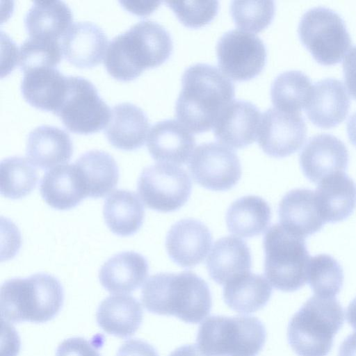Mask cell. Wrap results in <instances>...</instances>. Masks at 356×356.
Returning a JSON list of instances; mask_svg holds the SVG:
<instances>
[{"mask_svg": "<svg viewBox=\"0 0 356 356\" xmlns=\"http://www.w3.org/2000/svg\"><path fill=\"white\" fill-rule=\"evenodd\" d=\"M60 40L65 58L79 67H91L100 63L108 45L103 29L88 21L72 24Z\"/></svg>", "mask_w": 356, "mask_h": 356, "instance_id": "cell-19", "label": "cell"}, {"mask_svg": "<svg viewBox=\"0 0 356 356\" xmlns=\"http://www.w3.org/2000/svg\"><path fill=\"white\" fill-rule=\"evenodd\" d=\"M83 180L87 197H103L119 180V168L114 158L101 150L81 154L74 163Z\"/></svg>", "mask_w": 356, "mask_h": 356, "instance_id": "cell-29", "label": "cell"}, {"mask_svg": "<svg viewBox=\"0 0 356 356\" xmlns=\"http://www.w3.org/2000/svg\"><path fill=\"white\" fill-rule=\"evenodd\" d=\"M137 190L148 208L168 213L180 209L186 203L191 193L192 182L184 168L158 163L143 170Z\"/></svg>", "mask_w": 356, "mask_h": 356, "instance_id": "cell-10", "label": "cell"}, {"mask_svg": "<svg viewBox=\"0 0 356 356\" xmlns=\"http://www.w3.org/2000/svg\"><path fill=\"white\" fill-rule=\"evenodd\" d=\"M58 40L29 36L19 49L18 65L24 72L41 67H56L62 59Z\"/></svg>", "mask_w": 356, "mask_h": 356, "instance_id": "cell-37", "label": "cell"}, {"mask_svg": "<svg viewBox=\"0 0 356 356\" xmlns=\"http://www.w3.org/2000/svg\"><path fill=\"white\" fill-rule=\"evenodd\" d=\"M189 171L202 187L216 191H227L241 176L239 158L229 147L218 143H204L193 151Z\"/></svg>", "mask_w": 356, "mask_h": 356, "instance_id": "cell-12", "label": "cell"}, {"mask_svg": "<svg viewBox=\"0 0 356 356\" xmlns=\"http://www.w3.org/2000/svg\"><path fill=\"white\" fill-rule=\"evenodd\" d=\"M230 12L238 27L246 32L257 33L273 21L275 3L273 1H233Z\"/></svg>", "mask_w": 356, "mask_h": 356, "instance_id": "cell-38", "label": "cell"}, {"mask_svg": "<svg viewBox=\"0 0 356 356\" xmlns=\"http://www.w3.org/2000/svg\"><path fill=\"white\" fill-rule=\"evenodd\" d=\"M111 110L95 85L79 76H67L63 100L55 113L72 132L90 134L107 126Z\"/></svg>", "mask_w": 356, "mask_h": 356, "instance_id": "cell-9", "label": "cell"}, {"mask_svg": "<svg viewBox=\"0 0 356 356\" xmlns=\"http://www.w3.org/2000/svg\"><path fill=\"white\" fill-rule=\"evenodd\" d=\"M73 154L72 140L65 130L51 125H40L29 134L26 154L30 162L42 169L67 162Z\"/></svg>", "mask_w": 356, "mask_h": 356, "instance_id": "cell-22", "label": "cell"}, {"mask_svg": "<svg viewBox=\"0 0 356 356\" xmlns=\"http://www.w3.org/2000/svg\"><path fill=\"white\" fill-rule=\"evenodd\" d=\"M211 243V233L203 222L186 218L177 221L170 227L165 238V248L170 258L175 264L190 268L204 260Z\"/></svg>", "mask_w": 356, "mask_h": 356, "instance_id": "cell-15", "label": "cell"}, {"mask_svg": "<svg viewBox=\"0 0 356 356\" xmlns=\"http://www.w3.org/2000/svg\"><path fill=\"white\" fill-rule=\"evenodd\" d=\"M271 218L268 202L257 195H246L235 200L227 209L229 231L238 236L250 238L262 234Z\"/></svg>", "mask_w": 356, "mask_h": 356, "instance_id": "cell-32", "label": "cell"}, {"mask_svg": "<svg viewBox=\"0 0 356 356\" xmlns=\"http://www.w3.org/2000/svg\"><path fill=\"white\" fill-rule=\"evenodd\" d=\"M220 70L238 81L250 80L263 70L267 59L264 42L257 35L240 29L225 33L216 44Z\"/></svg>", "mask_w": 356, "mask_h": 356, "instance_id": "cell-11", "label": "cell"}, {"mask_svg": "<svg viewBox=\"0 0 356 356\" xmlns=\"http://www.w3.org/2000/svg\"><path fill=\"white\" fill-rule=\"evenodd\" d=\"M169 356H205L194 344L184 345L175 349Z\"/></svg>", "mask_w": 356, "mask_h": 356, "instance_id": "cell-45", "label": "cell"}, {"mask_svg": "<svg viewBox=\"0 0 356 356\" xmlns=\"http://www.w3.org/2000/svg\"><path fill=\"white\" fill-rule=\"evenodd\" d=\"M346 85L350 95L356 99V46L346 55L343 63Z\"/></svg>", "mask_w": 356, "mask_h": 356, "instance_id": "cell-42", "label": "cell"}, {"mask_svg": "<svg viewBox=\"0 0 356 356\" xmlns=\"http://www.w3.org/2000/svg\"><path fill=\"white\" fill-rule=\"evenodd\" d=\"M38 176L29 160L22 156L4 159L0 164V192L10 199H19L35 188Z\"/></svg>", "mask_w": 356, "mask_h": 356, "instance_id": "cell-35", "label": "cell"}, {"mask_svg": "<svg viewBox=\"0 0 356 356\" xmlns=\"http://www.w3.org/2000/svg\"><path fill=\"white\" fill-rule=\"evenodd\" d=\"M280 224L292 233L307 237L320 231L325 221L318 209L314 191L296 188L282 198L278 207Z\"/></svg>", "mask_w": 356, "mask_h": 356, "instance_id": "cell-20", "label": "cell"}, {"mask_svg": "<svg viewBox=\"0 0 356 356\" xmlns=\"http://www.w3.org/2000/svg\"><path fill=\"white\" fill-rule=\"evenodd\" d=\"M349 162L344 143L331 134L310 138L300 154L302 171L311 182L318 184L325 177L346 172Z\"/></svg>", "mask_w": 356, "mask_h": 356, "instance_id": "cell-14", "label": "cell"}, {"mask_svg": "<svg viewBox=\"0 0 356 356\" xmlns=\"http://www.w3.org/2000/svg\"><path fill=\"white\" fill-rule=\"evenodd\" d=\"M116 356H159L155 348L146 341L130 339L118 349Z\"/></svg>", "mask_w": 356, "mask_h": 356, "instance_id": "cell-41", "label": "cell"}, {"mask_svg": "<svg viewBox=\"0 0 356 356\" xmlns=\"http://www.w3.org/2000/svg\"><path fill=\"white\" fill-rule=\"evenodd\" d=\"M143 312L140 302L129 295H113L99 304L96 314L99 326L120 338L133 335L140 326Z\"/></svg>", "mask_w": 356, "mask_h": 356, "instance_id": "cell-28", "label": "cell"}, {"mask_svg": "<svg viewBox=\"0 0 356 356\" xmlns=\"http://www.w3.org/2000/svg\"><path fill=\"white\" fill-rule=\"evenodd\" d=\"M172 49L171 35L164 26L152 20H142L109 42L104 63L115 79L130 81L145 70L163 63Z\"/></svg>", "mask_w": 356, "mask_h": 356, "instance_id": "cell-2", "label": "cell"}, {"mask_svg": "<svg viewBox=\"0 0 356 356\" xmlns=\"http://www.w3.org/2000/svg\"><path fill=\"white\" fill-rule=\"evenodd\" d=\"M272 288L261 275L250 271L241 274L224 285L223 298L232 309L251 313L262 308L269 300Z\"/></svg>", "mask_w": 356, "mask_h": 356, "instance_id": "cell-33", "label": "cell"}, {"mask_svg": "<svg viewBox=\"0 0 356 356\" xmlns=\"http://www.w3.org/2000/svg\"><path fill=\"white\" fill-rule=\"evenodd\" d=\"M122 6L129 12L138 15H147L160 5L159 1H120Z\"/></svg>", "mask_w": 356, "mask_h": 356, "instance_id": "cell-43", "label": "cell"}, {"mask_svg": "<svg viewBox=\"0 0 356 356\" xmlns=\"http://www.w3.org/2000/svg\"><path fill=\"white\" fill-rule=\"evenodd\" d=\"M307 283L316 296L335 298L343 283V269L332 256L320 254L310 257Z\"/></svg>", "mask_w": 356, "mask_h": 356, "instance_id": "cell-36", "label": "cell"}, {"mask_svg": "<svg viewBox=\"0 0 356 356\" xmlns=\"http://www.w3.org/2000/svg\"><path fill=\"white\" fill-rule=\"evenodd\" d=\"M40 191L45 202L58 210L72 209L87 197L83 180L74 163L59 165L46 172Z\"/></svg>", "mask_w": 356, "mask_h": 356, "instance_id": "cell-25", "label": "cell"}, {"mask_svg": "<svg viewBox=\"0 0 356 356\" xmlns=\"http://www.w3.org/2000/svg\"><path fill=\"white\" fill-rule=\"evenodd\" d=\"M234 95V83L221 70L207 63L194 64L182 75L176 116L191 132H206L213 127Z\"/></svg>", "mask_w": 356, "mask_h": 356, "instance_id": "cell-1", "label": "cell"}, {"mask_svg": "<svg viewBox=\"0 0 356 356\" xmlns=\"http://www.w3.org/2000/svg\"><path fill=\"white\" fill-rule=\"evenodd\" d=\"M56 356H101L92 341L81 337L64 340L57 348Z\"/></svg>", "mask_w": 356, "mask_h": 356, "instance_id": "cell-40", "label": "cell"}, {"mask_svg": "<svg viewBox=\"0 0 356 356\" xmlns=\"http://www.w3.org/2000/svg\"><path fill=\"white\" fill-rule=\"evenodd\" d=\"M261 116L252 103L233 100L217 119L213 127L214 136L228 147L243 148L257 139Z\"/></svg>", "mask_w": 356, "mask_h": 356, "instance_id": "cell-16", "label": "cell"}, {"mask_svg": "<svg viewBox=\"0 0 356 356\" xmlns=\"http://www.w3.org/2000/svg\"><path fill=\"white\" fill-rule=\"evenodd\" d=\"M312 83L300 71L289 70L280 74L270 87V97L275 108L287 112L300 113L308 101Z\"/></svg>", "mask_w": 356, "mask_h": 356, "instance_id": "cell-34", "label": "cell"}, {"mask_svg": "<svg viewBox=\"0 0 356 356\" xmlns=\"http://www.w3.org/2000/svg\"><path fill=\"white\" fill-rule=\"evenodd\" d=\"M179 21L186 26L199 28L209 24L217 15V1H166Z\"/></svg>", "mask_w": 356, "mask_h": 356, "instance_id": "cell-39", "label": "cell"}, {"mask_svg": "<svg viewBox=\"0 0 356 356\" xmlns=\"http://www.w3.org/2000/svg\"><path fill=\"white\" fill-rule=\"evenodd\" d=\"M63 301L64 291L60 282L47 273L12 278L1 286V316L12 323L50 321L58 314Z\"/></svg>", "mask_w": 356, "mask_h": 356, "instance_id": "cell-4", "label": "cell"}, {"mask_svg": "<svg viewBox=\"0 0 356 356\" xmlns=\"http://www.w3.org/2000/svg\"><path fill=\"white\" fill-rule=\"evenodd\" d=\"M263 323L249 316H212L200 326L197 343L205 356H254L263 348Z\"/></svg>", "mask_w": 356, "mask_h": 356, "instance_id": "cell-6", "label": "cell"}, {"mask_svg": "<svg viewBox=\"0 0 356 356\" xmlns=\"http://www.w3.org/2000/svg\"><path fill=\"white\" fill-rule=\"evenodd\" d=\"M149 127L148 118L140 107L122 102L112 108L104 133L113 147L131 151L143 145Z\"/></svg>", "mask_w": 356, "mask_h": 356, "instance_id": "cell-23", "label": "cell"}, {"mask_svg": "<svg viewBox=\"0 0 356 356\" xmlns=\"http://www.w3.org/2000/svg\"><path fill=\"white\" fill-rule=\"evenodd\" d=\"M307 134L305 120L300 113L270 108L261 116L258 143L268 155L288 156L302 145Z\"/></svg>", "mask_w": 356, "mask_h": 356, "instance_id": "cell-13", "label": "cell"}, {"mask_svg": "<svg viewBox=\"0 0 356 356\" xmlns=\"http://www.w3.org/2000/svg\"><path fill=\"white\" fill-rule=\"evenodd\" d=\"M195 139L181 122L168 119L152 126L147 147L152 157L159 163L183 165L190 160Z\"/></svg>", "mask_w": 356, "mask_h": 356, "instance_id": "cell-17", "label": "cell"}, {"mask_svg": "<svg viewBox=\"0 0 356 356\" xmlns=\"http://www.w3.org/2000/svg\"><path fill=\"white\" fill-rule=\"evenodd\" d=\"M141 300L151 313L174 316L190 323L202 321L212 305L208 284L191 271L152 275L143 286Z\"/></svg>", "mask_w": 356, "mask_h": 356, "instance_id": "cell-3", "label": "cell"}, {"mask_svg": "<svg viewBox=\"0 0 356 356\" xmlns=\"http://www.w3.org/2000/svg\"><path fill=\"white\" fill-rule=\"evenodd\" d=\"M206 265L211 278L225 285L234 277L250 271V250L247 243L238 237L220 238L213 244Z\"/></svg>", "mask_w": 356, "mask_h": 356, "instance_id": "cell-24", "label": "cell"}, {"mask_svg": "<svg viewBox=\"0 0 356 356\" xmlns=\"http://www.w3.org/2000/svg\"><path fill=\"white\" fill-rule=\"evenodd\" d=\"M72 13L63 1H34L24 17L29 36L59 40L72 24Z\"/></svg>", "mask_w": 356, "mask_h": 356, "instance_id": "cell-30", "label": "cell"}, {"mask_svg": "<svg viewBox=\"0 0 356 356\" xmlns=\"http://www.w3.org/2000/svg\"><path fill=\"white\" fill-rule=\"evenodd\" d=\"M343 322V309L335 298L315 295L291 318L289 343L298 356H327Z\"/></svg>", "mask_w": 356, "mask_h": 356, "instance_id": "cell-5", "label": "cell"}, {"mask_svg": "<svg viewBox=\"0 0 356 356\" xmlns=\"http://www.w3.org/2000/svg\"><path fill=\"white\" fill-rule=\"evenodd\" d=\"M349 108L350 98L343 83L328 78L312 86L305 109L314 124L327 129L342 122Z\"/></svg>", "mask_w": 356, "mask_h": 356, "instance_id": "cell-18", "label": "cell"}, {"mask_svg": "<svg viewBox=\"0 0 356 356\" xmlns=\"http://www.w3.org/2000/svg\"><path fill=\"white\" fill-rule=\"evenodd\" d=\"M339 356H356V332L348 335L341 343Z\"/></svg>", "mask_w": 356, "mask_h": 356, "instance_id": "cell-44", "label": "cell"}, {"mask_svg": "<svg viewBox=\"0 0 356 356\" xmlns=\"http://www.w3.org/2000/svg\"><path fill=\"white\" fill-rule=\"evenodd\" d=\"M347 133L350 142L356 147V112L348 120Z\"/></svg>", "mask_w": 356, "mask_h": 356, "instance_id": "cell-46", "label": "cell"}, {"mask_svg": "<svg viewBox=\"0 0 356 356\" xmlns=\"http://www.w3.org/2000/svg\"><path fill=\"white\" fill-rule=\"evenodd\" d=\"M298 32L303 45L322 65L338 63L351 46L344 21L327 8L316 7L306 11L300 19Z\"/></svg>", "mask_w": 356, "mask_h": 356, "instance_id": "cell-8", "label": "cell"}, {"mask_svg": "<svg viewBox=\"0 0 356 356\" xmlns=\"http://www.w3.org/2000/svg\"><path fill=\"white\" fill-rule=\"evenodd\" d=\"M103 216L109 229L120 236H129L143 225L145 210L138 196L127 190H116L104 201Z\"/></svg>", "mask_w": 356, "mask_h": 356, "instance_id": "cell-31", "label": "cell"}, {"mask_svg": "<svg viewBox=\"0 0 356 356\" xmlns=\"http://www.w3.org/2000/svg\"><path fill=\"white\" fill-rule=\"evenodd\" d=\"M305 238L281 224L273 225L266 231L263 240L264 273L275 289L292 292L307 283L311 257Z\"/></svg>", "mask_w": 356, "mask_h": 356, "instance_id": "cell-7", "label": "cell"}, {"mask_svg": "<svg viewBox=\"0 0 356 356\" xmlns=\"http://www.w3.org/2000/svg\"><path fill=\"white\" fill-rule=\"evenodd\" d=\"M347 320L349 324L356 330V297L347 308Z\"/></svg>", "mask_w": 356, "mask_h": 356, "instance_id": "cell-47", "label": "cell"}, {"mask_svg": "<svg viewBox=\"0 0 356 356\" xmlns=\"http://www.w3.org/2000/svg\"><path fill=\"white\" fill-rule=\"evenodd\" d=\"M319 213L325 222L347 219L356 207V184L345 172L325 177L314 191Z\"/></svg>", "mask_w": 356, "mask_h": 356, "instance_id": "cell-21", "label": "cell"}, {"mask_svg": "<svg viewBox=\"0 0 356 356\" xmlns=\"http://www.w3.org/2000/svg\"><path fill=\"white\" fill-rule=\"evenodd\" d=\"M148 270L147 261L143 255L126 251L113 255L102 266L99 279L111 293H130L141 286Z\"/></svg>", "mask_w": 356, "mask_h": 356, "instance_id": "cell-27", "label": "cell"}, {"mask_svg": "<svg viewBox=\"0 0 356 356\" xmlns=\"http://www.w3.org/2000/svg\"><path fill=\"white\" fill-rule=\"evenodd\" d=\"M67 79L56 67L28 70L24 72L22 94L31 106L55 113L63 100Z\"/></svg>", "mask_w": 356, "mask_h": 356, "instance_id": "cell-26", "label": "cell"}]
</instances>
